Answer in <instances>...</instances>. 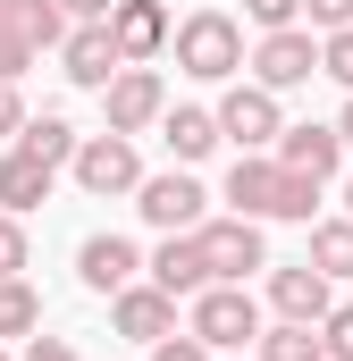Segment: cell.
Wrapping results in <instances>:
<instances>
[{"instance_id":"obj_1","label":"cell","mask_w":353,"mask_h":361,"mask_svg":"<svg viewBox=\"0 0 353 361\" xmlns=\"http://www.w3.org/2000/svg\"><path fill=\"white\" fill-rule=\"evenodd\" d=\"M227 202H236V219H311V210H320V185L294 177L277 152H236Z\"/></svg>"},{"instance_id":"obj_2","label":"cell","mask_w":353,"mask_h":361,"mask_svg":"<svg viewBox=\"0 0 353 361\" xmlns=\"http://www.w3.org/2000/svg\"><path fill=\"white\" fill-rule=\"evenodd\" d=\"M176 68L202 76V85H236V76H244V25H236L227 8H193V17L176 25Z\"/></svg>"},{"instance_id":"obj_3","label":"cell","mask_w":353,"mask_h":361,"mask_svg":"<svg viewBox=\"0 0 353 361\" xmlns=\"http://www.w3.org/2000/svg\"><path fill=\"white\" fill-rule=\"evenodd\" d=\"M59 34H68L59 0H0V85H17Z\"/></svg>"},{"instance_id":"obj_4","label":"cell","mask_w":353,"mask_h":361,"mask_svg":"<svg viewBox=\"0 0 353 361\" xmlns=\"http://www.w3.org/2000/svg\"><path fill=\"white\" fill-rule=\"evenodd\" d=\"M185 336H202L210 353H244V345L261 336V302H253L244 286H202V294H193Z\"/></svg>"},{"instance_id":"obj_5","label":"cell","mask_w":353,"mask_h":361,"mask_svg":"<svg viewBox=\"0 0 353 361\" xmlns=\"http://www.w3.org/2000/svg\"><path fill=\"white\" fill-rule=\"evenodd\" d=\"M193 244H202V269H210V286H244L253 269H269L261 219H202V227H193Z\"/></svg>"},{"instance_id":"obj_6","label":"cell","mask_w":353,"mask_h":361,"mask_svg":"<svg viewBox=\"0 0 353 361\" xmlns=\"http://www.w3.org/2000/svg\"><path fill=\"white\" fill-rule=\"evenodd\" d=\"M244 68H253V85H261V92H294V85L320 76V42H311L303 25H269L261 42H253Z\"/></svg>"},{"instance_id":"obj_7","label":"cell","mask_w":353,"mask_h":361,"mask_svg":"<svg viewBox=\"0 0 353 361\" xmlns=\"http://www.w3.org/2000/svg\"><path fill=\"white\" fill-rule=\"evenodd\" d=\"M68 169H76V185H85V193H101V202H118V193H135V185H143L135 135H85V143L68 152Z\"/></svg>"},{"instance_id":"obj_8","label":"cell","mask_w":353,"mask_h":361,"mask_svg":"<svg viewBox=\"0 0 353 361\" xmlns=\"http://www.w3.org/2000/svg\"><path fill=\"white\" fill-rule=\"evenodd\" d=\"M169 109V85H160V68H118L109 85H101V135H143L152 118Z\"/></svg>"},{"instance_id":"obj_9","label":"cell","mask_w":353,"mask_h":361,"mask_svg":"<svg viewBox=\"0 0 353 361\" xmlns=\"http://www.w3.org/2000/svg\"><path fill=\"white\" fill-rule=\"evenodd\" d=\"M210 118H219V143H236V152H269L277 126H286L277 118V92H261V85H227Z\"/></svg>"},{"instance_id":"obj_10","label":"cell","mask_w":353,"mask_h":361,"mask_svg":"<svg viewBox=\"0 0 353 361\" xmlns=\"http://www.w3.org/2000/svg\"><path fill=\"white\" fill-rule=\"evenodd\" d=\"M135 210H143L160 235H193L202 210H210V193L193 185V169H169V177H143V185H135Z\"/></svg>"},{"instance_id":"obj_11","label":"cell","mask_w":353,"mask_h":361,"mask_svg":"<svg viewBox=\"0 0 353 361\" xmlns=\"http://www.w3.org/2000/svg\"><path fill=\"white\" fill-rule=\"evenodd\" d=\"M109 328L135 336V345H160V336H176V294H160L152 277L118 286V294H109Z\"/></svg>"},{"instance_id":"obj_12","label":"cell","mask_w":353,"mask_h":361,"mask_svg":"<svg viewBox=\"0 0 353 361\" xmlns=\"http://www.w3.org/2000/svg\"><path fill=\"white\" fill-rule=\"evenodd\" d=\"M101 25H109V42H118V59H126V68H143V59H160V51H169V8H160V0H118Z\"/></svg>"},{"instance_id":"obj_13","label":"cell","mask_w":353,"mask_h":361,"mask_svg":"<svg viewBox=\"0 0 353 361\" xmlns=\"http://www.w3.org/2000/svg\"><path fill=\"white\" fill-rule=\"evenodd\" d=\"M59 68H68V85H85V92H101L126 59H118V42H109V25L92 17V25H68L59 34Z\"/></svg>"},{"instance_id":"obj_14","label":"cell","mask_w":353,"mask_h":361,"mask_svg":"<svg viewBox=\"0 0 353 361\" xmlns=\"http://www.w3.org/2000/svg\"><path fill=\"white\" fill-rule=\"evenodd\" d=\"M328 302H337V294H328V277L311 269V261H294V269H269V311H277V319H294V328H320V319H328Z\"/></svg>"},{"instance_id":"obj_15","label":"cell","mask_w":353,"mask_h":361,"mask_svg":"<svg viewBox=\"0 0 353 361\" xmlns=\"http://www.w3.org/2000/svg\"><path fill=\"white\" fill-rule=\"evenodd\" d=\"M294 177H311V185H328L337 169H345V143H337V126H277V143H269Z\"/></svg>"},{"instance_id":"obj_16","label":"cell","mask_w":353,"mask_h":361,"mask_svg":"<svg viewBox=\"0 0 353 361\" xmlns=\"http://www.w3.org/2000/svg\"><path fill=\"white\" fill-rule=\"evenodd\" d=\"M76 277H85L92 294H118V286L143 277V252H135L126 235H85V244H76Z\"/></svg>"},{"instance_id":"obj_17","label":"cell","mask_w":353,"mask_h":361,"mask_svg":"<svg viewBox=\"0 0 353 361\" xmlns=\"http://www.w3.org/2000/svg\"><path fill=\"white\" fill-rule=\"evenodd\" d=\"M143 277H152L160 294H176V302H193V294L210 286V269H202V244H193V235H160V252L143 261Z\"/></svg>"},{"instance_id":"obj_18","label":"cell","mask_w":353,"mask_h":361,"mask_svg":"<svg viewBox=\"0 0 353 361\" xmlns=\"http://www.w3.org/2000/svg\"><path fill=\"white\" fill-rule=\"evenodd\" d=\"M160 143H169L176 169H193V160H210V152H219V118H210V109H193V101H176V109H160Z\"/></svg>"},{"instance_id":"obj_19","label":"cell","mask_w":353,"mask_h":361,"mask_svg":"<svg viewBox=\"0 0 353 361\" xmlns=\"http://www.w3.org/2000/svg\"><path fill=\"white\" fill-rule=\"evenodd\" d=\"M51 177H59V169H51V160H34L25 143H17V152H0V210H8V219H25L34 202H51Z\"/></svg>"},{"instance_id":"obj_20","label":"cell","mask_w":353,"mask_h":361,"mask_svg":"<svg viewBox=\"0 0 353 361\" xmlns=\"http://www.w3.org/2000/svg\"><path fill=\"white\" fill-rule=\"evenodd\" d=\"M311 269L328 277V286L353 277V219H320V227H311Z\"/></svg>"},{"instance_id":"obj_21","label":"cell","mask_w":353,"mask_h":361,"mask_svg":"<svg viewBox=\"0 0 353 361\" xmlns=\"http://www.w3.org/2000/svg\"><path fill=\"white\" fill-rule=\"evenodd\" d=\"M17 143H25L34 160H51V169H68V152H76L85 135H76L68 118H25V126H17Z\"/></svg>"},{"instance_id":"obj_22","label":"cell","mask_w":353,"mask_h":361,"mask_svg":"<svg viewBox=\"0 0 353 361\" xmlns=\"http://www.w3.org/2000/svg\"><path fill=\"white\" fill-rule=\"evenodd\" d=\"M253 345H261V361H328V353H320V336H311V328H294V319L261 328Z\"/></svg>"},{"instance_id":"obj_23","label":"cell","mask_w":353,"mask_h":361,"mask_svg":"<svg viewBox=\"0 0 353 361\" xmlns=\"http://www.w3.org/2000/svg\"><path fill=\"white\" fill-rule=\"evenodd\" d=\"M34 328H42L34 286H25V277H0V336H34Z\"/></svg>"},{"instance_id":"obj_24","label":"cell","mask_w":353,"mask_h":361,"mask_svg":"<svg viewBox=\"0 0 353 361\" xmlns=\"http://www.w3.org/2000/svg\"><path fill=\"white\" fill-rule=\"evenodd\" d=\"M311 336H320V353H328V361H353V302H328V319H320Z\"/></svg>"},{"instance_id":"obj_25","label":"cell","mask_w":353,"mask_h":361,"mask_svg":"<svg viewBox=\"0 0 353 361\" xmlns=\"http://www.w3.org/2000/svg\"><path fill=\"white\" fill-rule=\"evenodd\" d=\"M320 76H337V85L353 92V25H337V34H320Z\"/></svg>"},{"instance_id":"obj_26","label":"cell","mask_w":353,"mask_h":361,"mask_svg":"<svg viewBox=\"0 0 353 361\" xmlns=\"http://www.w3.org/2000/svg\"><path fill=\"white\" fill-rule=\"evenodd\" d=\"M25 261H34V252H25V227L0 210V277H25Z\"/></svg>"},{"instance_id":"obj_27","label":"cell","mask_w":353,"mask_h":361,"mask_svg":"<svg viewBox=\"0 0 353 361\" xmlns=\"http://www.w3.org/2000/svg\"><path fill=\"white\" fill-rule=\"evenodd\" d=\"M303 17H311L320 34H337V25H353V0H303Z\"/></svg>"},{"instance_id":"obj_28","label":"cell","mask_w":353,"mask_h":361,"mask_svg":"<svg viewBox=\"0 0 353 361\" xmlns=\"http://www.w3.org/2000/svg\"><path fill=\"white\" fill-rule=\"evenodd\" d=\"M244 8H253V25H294V17H303V0H244Z\"/></svg>"},{"instance_id":"obj_29","label":"cell","mask_w":353,"mask_h":361,"mask_svg":"<svg viewBox=\"0 0 353 361\" xmlns=\"http://www.w3.org/2000/svg\"><path fill=\"white\" fill-rule=\"evenodd\" d=\"M152 361H210V345H202V336H160Z\"/></svg>"},{"instance_id":"obj_30","label":"cell","mask_w":353,"mask_h":361,"mask_svg":"<svg viewBox=\"0 0 353 361\" xmlns=\"http://www.w3.org/2000/svg\"><path fill=\"white\" fill-rule=\"evenodd\" d=\"M25 361H85V353H76L68 336H34V345H25Z\"/></svg>"},{"instance_id":"obj_31","label":"cell","mask_w":353,"mask_h":361,"mask_svg":"<svg viewBox=\"0 0 353 361\" xmlns=\"http://www.w3.org/2000/svg\"><path fill=\"white\" fill-rule=\"evenodd\" d=\"M17 126H25V92L0 85V135H17Z\"/></svg>"},{"instance_id":"obj_32","label":"cell","mask_w":353,"mask_h":361,"mask_svg":"<svg viewBox=\"0 0 353 361\" xmlns=\"http://www.w3.org/2000/svg\"><path fill=\"white\" fill-rule=\"evenodd\" d=\"M109 8H118V0H59V17H68V25H92V17H109Z\"/></svg>"},{"instance_id":"obj_33","label":"cell","mask_w":353,"mask_h":361,"mask_svg":"<svg viewBox=\"0 0 353 361\" xmlns=\"http://www.w3.org/2000/svg\"><path fill=\"white\" fill-rule=\"evenodd\" d=\"M337 143H345V152H353V101H345V118H337Z\"/></svg>"},{"instance_id":"obj_34","label":"cell","mask_w":353,"mask_h":361,"mask_svg":"<svg viewBox=\"0 0 353 361\" xmlns=\"http://www.w3.org/2000/svg\"><path fill=\"white\" fill-rule=\"evenodd\" d=\"M345 219H353V177H345Z\"/></svg>"},{"instance_id":"obj_35","label":"cell","mask_w":353,"mask_h":361,"mask_svg":"<svg viewBox=\"0 0 353 361\" xmlns=\"http://www.w3.org/2000/svg\"><path fill=\"white\" fill-rule=\"evenodd\" d=\"M0 361H8V353H0Z\"/></svg>"}]
</instances>
